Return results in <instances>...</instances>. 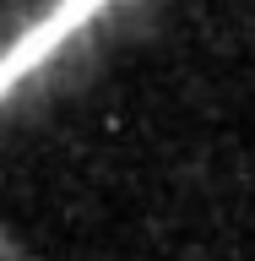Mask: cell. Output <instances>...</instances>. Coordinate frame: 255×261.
Returning <instances> with one entry per match:
<instances>
[{"label": "cell", "mask_w": 255, "mask_h": 261, "mask_svg": "<svg viewBox=\"0 0 255 261\" xmlns=\"http://www.w3.org/2000/svg\"><path fill=\"white\" fill-rule=\"evenodd\" d=\"M120 0H44L38 11L0 38V103L16 98L38 71L60 60L87 28H98Z\"/></svg>", "instance_id": "1"}]
</instances>
